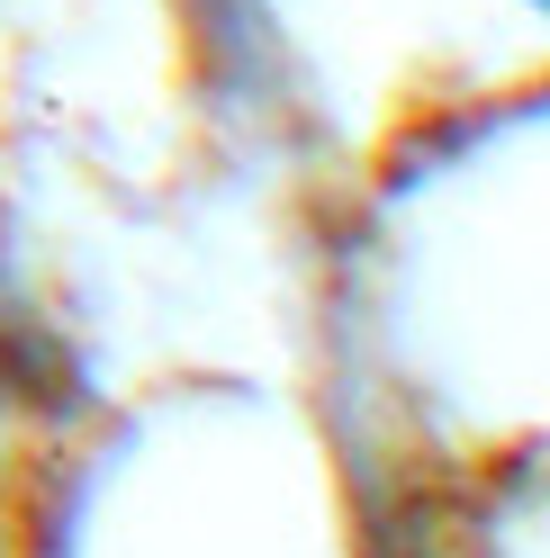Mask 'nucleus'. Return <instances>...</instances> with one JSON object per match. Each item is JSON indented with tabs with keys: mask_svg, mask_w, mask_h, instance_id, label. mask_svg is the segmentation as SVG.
I'll list each match as a JSON object with an SVG mask.
<instances>
[]
</instances>
